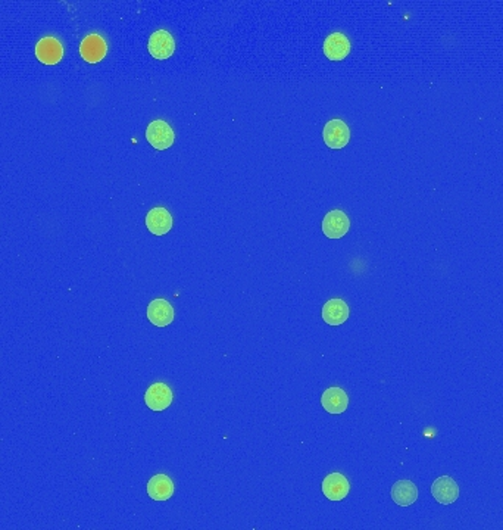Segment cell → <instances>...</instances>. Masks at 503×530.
Wrapping results in <instances>:
<instances>
[{"mask_svg":"<svg viewBox=\"0 0 503 530\" xmlns=\"http://www.w3.org/2000/svg\"><path fill=\"white\" fill-rule=\"evenodd\" d=\"M146 139H148V142L155 149L165 151L174 144L175 134L170 124L162 120H155L146 129Z\"/></svg>","mask_w":503,"mask_h":530,"instance_id":"cell-1","label":"cell"},{"mask_svg":"<svg viewBox=\"0 0 503 530\" xmlns=\"http://www.w3.org/2000/svg\"><path fill=\"white\" fill-rule=\"evenodd\" d=\"M323 139L331 149H343L350 140V130L345 121L331 120L323 130Z\"/></svg>","mask_w":503,"mask_h":530,"instance_id":"cell-2","label":"cell"},{"mask_svg":"<svg viewBox=\"0 0 503 530\" xmlns=\"http://www.w3.org/2000/svg\"><path fill=\"white\" fill-rule=\"evenodd\" d=\"M350 228V220L340 209L330 211L323 220V233L328 239H342Z\"/></svg>","mask_w":503,"mask_h":530,"instance_id":"cell-3","label":"cell"},{"mask_svg":"<svg viewBox=\"0 0 503 530\" xmlns=\"http://www.w3.org/2000/svg\"><path fill=\"white\" fill-rule=\"evenodd\" d=\"M108 52V46L104 38L99 34H89L82 38L80 45L81 58L89 63L100 62Z\"/></svg>","mask_w":503,"mask_h":530,"instance_id":"cell-4","label":"cell"},{"mask_svg":"<svg viewBox=\"0 0 503 530\" xmlns=\"http://www.w3.org/2000/svg\"><path fill=\"white\" fill-rule=\"evenodd\" d=\"M149 52L155 59H168L175 52V40L166 30L155 31L149 38Z\"/></svg>","mask_w":503,"mask_h":530,"instance_id":"cell-5","label":"cell"},{"mask_svg":"<svg viewBox=\"0 0 503 530\" xmlns=\"http://www.w3.org/2000/svg\"><path fill=\"white\" fill-rule=\"evenodd\" d=\"M173 391L165 383H153L144 393V402L152 411H163L173 404Z\"/></svg>","mask_w":503,"mask_h":530,"instance_id":"cell-6","label":"cell"},{"mask_svg":"<svg viewBox=\"0 0 503 530\" xmlns=\"http://www.w3.org/2000/svg\"><path fill=\"white\" fill-rule=\"evenodd\" d=\"M36 56L45 65H56L64 56V46L55 37H45L36 46Z\"/></svg>","mask_w":503,"mask_h":530,"instance_id":"cell-7","label":"cell"},{"mask_svg":"<svg viewBox=\"0 0 503 530\" xmlns=\"http://www.w3.org/2000/svg\"><path fill=\"white\" fill-rule=\"evenodd\" d=\"M431 494L438 504L450 505L459 497V486L450 476H442L434 480L431 486Z\"/></svg>","mask_w":503,"mask_h":530,"instance_id":"cell-8","label":"cell"},{"mask_svg":"<svg viewBox=\"0 0 503 530\" xmlns=\"http://www.w3.org/2000/svg\"><path fill=\"white\" fill-rule=\"evenodd\" d=\"M323 494L330 501H342L349 495L350 483L342 473H331L323 480Z\"/></svg>","mask_w":503,"mask_h":530,"instance_id":"cell-9","label":"cell"},{"mask_svg":"<svg viewBox=\"0 0 503 530\" xmlns=\"http://www.w3.org/2000/svg\"><path fill=\"white\" fill-rule=\"evenodd\" d=\"M324 55L330 60H343L352 51L350 40L342 33H332L324 41Z\"/></svg>","mask_w":503,"mask_h":530,"instance_id":"cell-10","label":"cell"},{"mask_svg":"<svg viewBox=\"0 0 503 530\" xmlns=\"http://www.w3.org/2000/svg\"><path fill=\"white\" fill-rule=\"evenodd\" d=\"M146 227L155 236H163L173 228V217L165 208L156 206L151 209L148 216H146Z\"/></svg>","mask_w":503,"mask_h":530,"instance_id":"cell-11","label":"cell"},{"mask_svg":"<svg viewBox=\"0 0 503 530\" xmlns=\"http://www.w3.org/2000/svg\"><path fill=\"white\" fill-rule=\"evenodd\" d=\"M148 318L156 327L170 326L174 322V308L165 300H155L148 307Z\"/></svg>","mask_w":503,"mask_h":530,"instance_id":"cell-12","label":"cell"},{"mask_svg":"<svg viewBox=\"0 0 503 530\" xmlns=\"http://www.w3.org/2000/svg\"><path fill=\"white\" fill-rule=\"evenodd\" d=\"M321 406L330 414H342L349 407V396L342 388H328L321 396Z\"/></svg>","mask_w":503,"mask_h":530,"instance_id":"cell-13","label":"cell"},{"mask_svg":"<svg viewBox=\"0 0 503 530\" xmlns=\"http://www.w3.org/2000/svg\"><path fill=\"white\" fill-rule=\"evenodd\" d=\"M349 307L343 300H330L323 307V320L330 326H340L349 318Z\"/></svg>","mask_w":503,"mask_h":530,"instance_id":"cell-14","label":"cell"},{"mask_svg":"<svg viewBox=\"0 0 503 530\" xmlns=\"http://www.w3.org/2000/svg\"><path fill=\"white\" fill-rule=\"evenodd\" d=\"M174 482L166 475H156L148 483V494L155 501H166L174 495Z\"/></svg>","mask_w":503,"mask_h":530,"instance_id":"cell-15","label":"cell"},{"mask_svg":"<svg viewBox=\"0 0 503 530\" xmlns=\"http://www.w3.org/2000/svg\"><path fill=\"white\" fill-rule=\"evenodd\" d=\"M391 499L401 507H409L418 499V487L411 480H399L391 487Z\"/></svg>","mask_w":503,"mask_h":530,"instance_id":"cell-16","label":"cell"}]
</instances>
